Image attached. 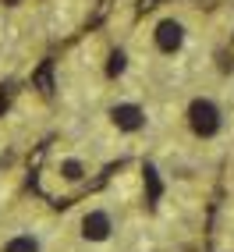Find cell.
<instances>
[{
    "instance_id": "cell-1",
    "label": "cell",
    "mask_w": 234,
    "mask_h": 252,
    "mask_svg": "<svg viewBox=\"0 0 234 252\" xmlns=\"http://www.w3.org/2000/svg\"><path fill=\"white\" fill-rule=\"evenodd\" d=\"M188 125H192L195 135L209 139V135L220 131V110H216L209 99H192V107H188Z\"/></svg>"
},
{
    "instance_id": "cell-2",
    "label": "cell",
    "mask_w": 234,
    "mask_h": 252,
    "mask_svg": "<svg viewBox=\"0 0 234 252\" xmlns=\"http://www.w3.org/2000/svg\"><path fill=\"white\" fill-rule=\"evenodd\" d=\"M110 117H114V125L121 128V131H139V128L146 125V114H142V107H135V103H117V107L110 110Z\"/></svg>"
},
{
    "instance_id": "cell-3",
    "label": "cell",
    "mask_w": 234,
    "mask_h": 252,
    "mask_svg": "<svg viewBox=\"0 0 234 252\" xmlns=\"http://www.w3.org/2000/svg\"><path fill=\"white\" fill-rule=\"evenodd\" d=\"M181 39H185V29H181V22L167 18L156 25V46L163 50V54H174V50L181 46Z\"/></svg>"
},
{
    "instance_id": "cell-4",
    "label": "cell",
    "mask_w": 234,
    "mask_h": 252,
    "mask_svg": "<svg viewBox=\"0 0 234 252\" xmlns=\"http://www.w3.org/2000/svg\"><path fill=\"white\" fill-rule=\"evenodd\" d=\"M110 217L107 213H99V210H92V213H86V220H82V234H86L89 242H107L110 238Z\"/></svg>"
},
{
    "instance_id": "cell-5",
    "label": "cell",
    "mask_w": 234,
    "mask_h": 252,
    "mask_svg": "<svg viewBox=\"0 0 234 252\" xmlns=\"http://www.w3.org/2000/svg\"><path fill=\"white\" fill-rule=\"evenodd\" d=\"M32 86H36L43 96L54 93V61H43L36 71H32Z\"/></svg>"
},
{
    "instance_id": "cell-6",
    "label": "cell",
    "mask_w": 234,
    "mask_h": 252,
    "mask_svg": "<svg viewBox=\"0 0 234 252\" xmlns=\"http://www.w3.org/2000/svg\"><path fill=\"white\" fill-rule=\"evenodd\" d=\"M142 174H146V199H149V206H156V203H160V195H163L160 174H156V167H153V163H146V167H142Z\"/></svg>"
},
{
    "instance_id": "cell-7",
    "label": "cell",
    "mask_w": 234,
    "mask_h": 252,
    "mask_svg": "<svg viewBox=\"0 0 234 252\" xmlns=\"http://www.w3.org/2000/svg\"><path fill=\"white\" fill-rule=\"evenodd\" d=\"M4 252H39V242L32 234H18V238H11L4 245Z\"/></svg>"
},
{
    "instance_id": "cell-8",
    "label": "cell",
    "mask_w": 234,
    "mask_h": 252,
    "mask_svg": "<svg viewBox=\"0 0 234 252\" xmlns=\"http://www.w3.org/2000/svg\"><path fill=\"white\" fill-rule=\"evenodd\" d=\"M82 174H86V167H82L78 160H64V163H60V178H68V181H82Z\"/></svg>"
},
{
    "instance_id": "cell-9",
    "label": "cell",
    "mask_w": 234,
    "mask_h": 252,
    "mask_svg": "<svg viewBox=\"0 0 234 252\" xmlns=\"http://www.w3.org/2000/svg\"><path fill=\"white\" fill-rule=\"evenodd\" d=\"M128 68V57L121 54V50H114V54H110V64H107V75H121Z\"/></svg>"
},
{
    "instance_id": "cell-10",
    "label": "cell",
    "mask_w": 234,
    "mask_h": 252,
    "mask_svg": "<svg viewBox=\"0 0 234 252\" xmlns=\"http://www.w3.org/2000/svg\"><path fill=\"white\" fill-rule=\"evenodd\" d=\"M110 7H114V0H99V4H96V11L89 14V25H99V22H103L107 14H110Z\"/></svg>"
},
{
    "instance_id": "cell-11",
    "label": "cell",
    "mask_w": 234,
    "mask_h": 252,
    "mask_svg": "<svg viewBox=\"0 0 234 252\" xmlns=\"http://www.w3.org/2000/svg\"><path fill=\"white\" fill-rule=\"evenodd\" d=\"M43 157H46V142H43V146H36V153L29 157V167H32V171H36V167L43 163Z\"/></svg>"
},
{
    "instance_id": "cell-12",
    "label": "cell",
    "mask_w": 234,
    "mask_h": 252,
    "mask_svg": "<svg viewBox=\"0 0 234 252\" xmlns=\"http://www.w3.org/2000/svg\"><path fill=\"white\" fill-rule=\"evenodd\" d=\"M7 107H11V86H0V117H4Z\"/></svg>"
},
{
    "instance_id": "cell-13",
    "label": "cell",
    "mask_w": 234,
    "mask_h": 252,
    "mask_svg": "<svg viewBox=\"0 0 234 252\" xmlns=\"http://www.w3.org/2000/svg\"><path fill=\"white\" fill-rule=\"evenodd\" d=\"M160 4H171V0H139V11H153Z\"/></svg>"
},
{
    "instance_id": "cell-14",
    "label": "cell",
    "mask_w": 234,
    "mask_h": 252,
    "mask_svg": "<svg viewBox=\"0 0 234 252\" xmlns=\"http://www.w3.org/2000/svg\"><path fill=\"white\" fill-rule=\"evenodd\" d=\"M4 4H11V7H14V4H22V0H4Z\"/></svg>"
}]
</instances>
